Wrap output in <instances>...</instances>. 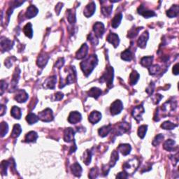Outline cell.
Returning a JSON list of instances; mask_svg holds the SVG:
<instances>
[{"instance_id": "6f0895ef", "label": "cell", "mask_w": 179, "mask_h": 179, "mask_svg": "<svg viewBox=\"0 0 179 179\" xmlns=\"http://www.w3.org/2000/svg\"><path fill=\"white\" fill-rule=\"evenodd\" d=\"M62 8V4L58 3V4L56 6V7H55V11H56L57 15H58L59 13V11H60Z\"/></svg>"}, {"instance_id": "816d5d0a", "label": "cell", "mask_w": 179, "mask_h": 179, "mask_svg": "<svg viewBox=\"0 0 179 179\" xmlns=\"http://www.w3.org/2000/svg\"><path fill=\"white\" fill-rule=\"evenodd\" d=\"M162 98V96L161 95H156V96H155L154 98H153V101H154V103L156 104H158L159 102H160V101L161 100V99Z\"/></svg>"}, {"instance_id": "ffe728a7", "label": "cell", "mask_w": 179, "mask_h": 179, "mask_svg": "<svg viewBox=\"0 0 179 179\" xmlns=\"http://www.w3.org/2000/svg\"><path fill=\"white\" fill-rule=\"evenodd\" d=\"M131 150H132V148H131L130 145L127 144H120L118 147V150L120 151L123 156H127L128 154H130Z\"/></svg>"}, {"instance_id": "836d02e7", "label": "cell", "mask_w": 179, "mask_h": 179, "mask_svg": "<svg viewBox=\"0 0 179 179\" xmlns=\"http://www.w3.org/2000/svg\"><path fill=\"white\" fill-rule=\"evenodd\" d=\"M22 132V128L21 127V125L18 124H16L14 125L13 128V131H12L11 133V136L13 138H17L20 136L21 133Z\"/></svg>"}, {"instance_id": "f5cc1de1", "label": "cell", "mask_w": 179, "mask_h": 179, "mask_svg": "<svg viewBox=\"0 0 179 179\" xmlns=\"http://www.w3.org/2000/svg\"><path fill=\"white\" fill-rule=\"evenodd\" d=\"M117 178H128V175H127V172H121L117 175L116 176Z\"/></svg>"}, {"instance_id": "e0dca14e", "label": "cell", "mask_w": 179, "mask_h": 179, "mask_svg": "<svg viewBox=\"0 0 179 179\" xmlns=\"http://www.w3.org/2000/svg\"><path fill=\"white\" fill-rule=\"evenodd\" d=\"M106 40L107 41H109V43H111V44H112L115 48L118 47V45H119V42H120L118 36L116 34H114V33L109 34L108 37H107Z\"/></svg>"}, {"instance_id": "7bdbcfd3", "label": "cell", "mask_w": 179, "mask_h": 179, "mask_svg": "<svg viewBox=\"0 0 179 179\" xmlns=\"http://www.w3.org/2000/svg\"><path fill=\"white\" fill-rule=\"evenodd\" d=\"M8 130H9V126L7 124V123L2 122L1 123V136L4 137L7 134Z\"/></svg>"}, {"instance_id": "681fc988", "label": "cell", "mask_w": 179, "mask_h": 179, "mask_svg": "<svg viewBox=\"0 0 179 179\" xmlns=\"http://www.w3.org/2000/svg\"><path fill=\"white\" fill-rule=\"evenodd\" d=\"M97 175H98V172H97V169L92 168V169L90 170V172L89 177L91 178H97Z\"/></svg>"}, {"instance_id": "2e32d148", "label": "cell", "mask_w": 179, "mask_h": 179, "mask_svg": "<svg viewBox=\"0 0 179 179\" xmlns=\"http://www.w3.org/2000/svg\"><path fill=\"white\" fill-rule=\"evenodd\" d=\"M101 119V114L99 111H94L90 114L89 121L92 124H96Z\"/></svg>"}, {"instance_id": "f907efd6", "label": "cell", "mask_w": 179, "mask_h": 179, "mask_svg": "<svg viewBox=\"0 0 179 179\" xmlns=\"http://www.w3.org/2000/svg\"><path fill=\"white\" fill-rule=\"evenodd\" d=\"M64 64H65V59H64V58H59L57 61L56 64H55V67H57L58 69H60L64 65Z\"/></svg>"}, {"instance_id": "5bb4252c", "label": "cell", "mask_w": 179, "mask_h": 179, "mask_svg": "<svg viewBox=\"0 0 179 179\" xmlns=\"http://www.w3.org/2000/svg\"><path fill=\"white\" fill-rule=\"evenodd\" d=\"M74 131L72 128H67L65 130V132H64V140L65 142H66L67 143L71 142L74 140L73 137H74Z\"/></svg>"}, {"instance_id": "7a4b0ae2", "label": "cell", "mask_w": 179, "mask_h": 179, "mask_svg": "<svg viewBox=\"0 0 179 179\" xmlns=\"http://www.w3.org/2000/svg\"><path fill=\"white\" fill-rule=\"evenodd\" d=\"M139 165V162L138 159L133 158L127 162L125 163L124 165H123V168H124L125 172H127V174H133L136 171Z\"/></svg>"}, {"instance_id": "3957f363", "label": "cell", "mask_w": 179, "mask_h": 179, "mask_svg": "<svg viewBox=\"0 0 179 179\" xmlns=\"http://www.w3.org/2000/svg\"><path fill=\"white\" fill-rule=\"evenodd\" d=\"M113 69L111 66L106 67V72H104L102 76L101 77L100 82H106L108 87H111L113 84Z\"/></svg>"}, {"instance_id": "8d00e7d4", "label": "cell", "mask_w": 179, "mask_h": 179, "mask_svg": "<svg viewBox=\"0 0 179 179\" xmlns=\"http://www.w3.org/2000/svg\"><path fill=\"white\" fill-rule=\"evenodd\" d=\"M118 153L116 150H113L112 154H111V161L109 162V167H113L117 162V160H118Z\"/></svg>"}, {"instance_id": "44dd1931", "label": "cell", "mask_w": 179, "mask_h": 179, "mask_svg": "<svg viewBox=\"0 0 179 179\" xmlns=\"http://www.w3.org/2000/svg\"><path fill=\"white\" fill-rule=\"evenodd\" d=\"M71 172L73 173V174L76 176H81V173H82V168H81V165L78 164V163L75 162L74 164H73V165H71Z\"/></svg>"}, {"instance_id": "9a60e30c", "label": "cell", "mask_w": 179, "mask_h": 179, "mask_svg": "<svg viewBox=\"0 0 179 179\" xmlns=\"http://www.w3.org/2000/svg\"><path fill=\"white\" fill-rule=\"evenodd\" d=\"M87 51H88V46H87L86 43L82 45V46L81 47V48L78 50V52L76 54V58L78 59H81L84 58L86 57L87 54Z\"/></svg>"}, {"instance_id": "7402d4cb", "label": "cell", "mask_w": 179, "mask_h": 179, "mask_svg": "<svg viewBox=\"0 0 179 179\" xmlns=\"http://www.w3.org/2000/svg\"><path fill=\"white\" fill-rule=\"evenodd\" d=\"M130 125L127 122H124L123 123H121L120 125V126L118 127V132H117V134L118 135H122L124 134V133L127 132V131L130 130Z\"/></svg>"}, {"instance_id": "ba28073f", "label": "cell", "mask_w": 179, "mask_h": 179, "mask_svg": "<svg viewBox=\"0 0 179 179\" xmlns=\"http://www.w3.org/2000/svg\"><path fill=\"white\" fill-rule=\"evenodd\" d=\"M81 119H82V116H81L80 113L78 111H73L69 114L68 121L71 124H76V123L80 122Z\"/></svg>"}, {"instance_id": "db71d44e", "label": "cell", "mask_w": 179, "mask_h": 179, "mask_svg": "<svg viewBox=\"0 0 179 179\" xmlns=\"http://www.w3.org/2000/svg\"><path fill=\"white\" fill-rule=\"evenodd\" d=\"M63 97H64L63 93H62L60 92H57L56 94L55 95V101L61 100V99L63 98Z\"/></svg>"}, {"instance_id": "8992f818", "label": "cell", "mask_w": 179, "mask_h": 179, "mask_svg": "<svg viewBox=\"0 0 179 179\" xmlns=\"http://www.w3.org/2000/svg\"><path fill=\"white\" fill-rule=\"evenodd\" d=\"M104 30L105 28L104 24L100 23V22H97L93 26V31H94L95 35L97 37H102L104 33Z\"/></svg>"}, {"instance_id": "d6a6232c", "label": "cell", "mask_w": 179, "mask_h": 179, "mask_svg": "<svg viewBox=\"0 0 179 179\" xmlns=\"http://www.w3.org/2000/svg\"><path fill=\"white\" fill-rule=\"evenodd\" d=\"M139 73L137 72L136 71H133L132 73H131L130 76V83L131 85H135L137 83V81H139Z\"/></svg>"}, {"instance_id": "11a10c76", "label": "cell", "mask_w": 179, "mask_h": 179, "mask_svg": "<svg viewBox=\"0 0 179 179\" xmlns=\"http://www.w3.org/2000/svg\"><path fill=\"white\" fill-rule=\"evenodd\" d=\"M7 87V84L6 83V82L4 81L1 80V95L3 94L4 91L5 90L6 88Z\"/></svg>"}, {"instance_id": "74e56055", "label": "cell", "mask_w": 179, "mask_h": 179, "mask_svg": "<svg viewBox=\"0 0 179 179\" xmlns=\"http://www.w3.org/2000/svg\"><path fill=\"white\" fill-rule=\"evenodd\" d=\"M91 158H92V153L91 150H87L83 154V162L85 164H89L91 162Z\"/></svg>"}, {"instance_id": "e575fe53", "label": "cell", "mask_w": 179, "mask_h": 179, "mask_svg": "<svg viewBox=\"0 0 179 179\" xmlns=\"http://www.w3.org/2000/svg\"><path fill=\"white\" fill-rule=\"evenodd\" d=\"M39 119V116H37L35 114H34L32 113H29L26 117V120L29 125L34 124V123L38 122Z\"/></svg>"}, {"instance_id": "f546056e", "label": "cell", "mask_w": 179, "mask_h": 179, "mask_svg": "<svg viewBox=\"0 0 179 179\" xmlns=\"http://www.w3.org/2000/svg\"><path fill=\"white\" fill-rule=\"evenodd\" d=\"M133 57L132 53L130 49L125 50V51L121 53V58L125 61H131Z\"/></svg>"}, {"instance_id": "7c38bea8", "label": "cell", "mask_w": 179, "mask_h": 179, "mask_svg": "<svg viewBox=\"0 0 179 179\" xmlns=\"http://www.w3.org/2000/svg\"><path fill=\"white\" fill-rule=\"evenodd\" d=\"M13 42L9 39H6L4 37H1V48L2 51H9L13 47Z\"/></svg>"}, {"instance_id": "cb8c5ba5", "label": "cell", "mask_w": 179, "mask_h": 179, "mask_svg": "<svg viewBox=\"0 0 179 179\" xmlns=\"http://www.w3.org/2000/svg\"><path fill=\"white\" fill-rule=\"evenodd\" d=\"M37 138H38V134L35 132H34V131H32V132H29L26 134L25 140V142H27V143L35 142Z\"/></svg>"}, {"instance_id": "f6af8a7d", "label": "cell", "mask_w": 179, "mask_h": 179, "mask_svg": "<svg viewBox=\"0 0 179 179\" xmlns=\"http://www.w3.org/2000/svg\"><path fill=\"white\" fill-rule=\"evenodd\" d=\"M163 139H164V136H163L162 134L157 135V136L155 137V139H153V146H158V145H159L160 144Z\"/></svg>"}, {"instance_id": "6da1fadb", "label": "cell", "mask_w": 179, "mask_h": 179, "mask_svg": "<svg viewBox=\"0 0 179 179\" xmlns=\"http://www.w3.org/2000/svg\"><path fill=\"white\" fill-rule=\"evenodd\" d=\"M97 62H98V59H97V55H92L81 63V68L86 76L90 74L97 65Z\"/></svg>"}, {"instance_id": "d6986e66", "label": "cell", "mask_w": 179, "mask_h": 179, "mask_svg": "<svg viewBox=\"0 0 179 179\" xmlns=\"http://www.w3.org/2000/svg\"><path fill=\"white\" fill-rule=\"evenodd\" d=\"M38 11H38V9L35 6L31 5L27 8L25 15H26L27 18H34L37 15Z\"/></svg>"}, {"instance_id": "ee69618b", "label": "cell", "mask_w": 179, "mask_h": 179, "mask_svg": "<svg viewBox=\"0 0 179 179\" xmlns=\"http://www.w3.org/2000/svg\"><path fill=\"white\" fill-rule=\"evenodd\" d=\"M149 72L151 75H155L158 73L160 70V67L158 65H155L153 66H150L149 67Z\"/></svg>"}, {"instance_id": "d590c367", "label": "cell", "mask_w": 179, "mask_h": 179, "mask_svg": "<svg viewBox=\"0 0 179 179\" xmlns=\"http://www.w3.org/2000/svg\"><path fill=\"white\" fill-rule=\"evenodd\" d=\"M176 143L174 140H172V139H169V140H167L165 143L164 144V148L167 151H172L174 148V145Z\"/></svg>"}, {"instance_id": "52a82bcc", "label": "cell", "mask_w": 179, "mask_h": 179, "mask_svg": "<svg viewBox=\"0 0 179 179\" xmlns=\"http://www.w3.org/2000/svg\"><path fill=\"white\" fill-rule=\"evenodd\" d=\"M144 111L145 110H144V106H143V105L134 107V109L132 110V116L134 117V118L136 121H139L141 119H142V114L144 113Z\"/></svg>"}, {"instance_id": "30bf717a", "label": "cell", "mask_w": 179, "mask_h": 179, "mask_svg": "<svg viewBox=\"0 0 179 179\" xmlns=\"http://www.w3.org/2000/svg\"><path fill=\"white\" fill-rule=\"evenodd\" d=\"M95 9H96V6H95L94 1H92V2H90L89 4H87L86 7H85L84 12H83V14L87 18L91 17L94 14Z\"/></svg>"}, {"instance_id": "ac0fdd59", "label": "cell", "mask_w": 179, "mask_h": 179, "mask_svg": "<svg viewBox=\"0 0 179 179\" xmlns=\"http://www.w3.org/2000/svg\"><path fill=\"white\" fill-rule=\"evenodd\" d=\"M56 82H57L56 76H51L45 81L43 86H44V87H45V88L54 89Z\"/></svg>"}, {"instance_id": "d4e9b609", "label": "cell", "mask_w": 179, "mask_h": 179, "mask_svg": "<svg viewBox=\"0 0 179 179\" xmlns=\"http://www.w3.org/2000/svg\"><path fill=\"white\" fill-rule=\"evenodd\" d=\"M101 94V90L97 87H92L87 92V95L90 97H94L95 99H97Z\"/></svg>"}, {"instance_id": "277c9868", "label": "cell", "mask_w": 179, "mask_h": 179, "mask_svg": "<svg viewBox=\"0 0 179 179\" xmlns=\"http://www.w3.org/2000/svg\"><path fill=\"white\" fill-rule=\"evenodd\" d=\"M39 118L43 122H51L53 120V111L51 109H45L39 113Z\"/></svg>"}, {"instance_id": "9f6ffc18", "label": "cell", "mask_w": 179, "mask_h": 179, "mask_svg": "<svg viewBox=\"0 0 179 179\" xmlns=\"http://www.w3.org/2000/svg\"><path fill=\"white\" fill-rule=\"evenodd\" d=\"M178 64L176 63V65H174V67H173V73L175 75H178Z\"/></svg>"}, {"instance_id": "5b68a950", "label": "cell", "mask_w": 179, "mask_h": 179, "mask_svg": "<svg viewBox=\"0 0 179 179\" xmlns=\"http://www.w3.org/2000/svg\"><path fill=\"white\" fill-rule=\"evenodd\" d=\"M123 109V104L122 101L120 100H116L113 103H112V104H111L110 111L111 115L115 116V115L119 114V113L122 111Z\"/></svg>"}, {"instance_id": "4316f807", "label": "cell", "mask_w": 179, "mask_h": 179, "mask_svg": "<svg viewBox=\"0 0 179 179\" xmlns=\"http://www.w3.org/2000/svg\"><path fill=\"white\" fill-rule=\"evenodd\" d=\"M111 125H105V126H103L102 127H101V128L99 130L98 132H99V134L100 135L101 137H105L109 134V133L111 132Z\"/></svg>"}, {"instance_id": "603a6c76", "label": "cell", "mask_w": 179, "mask_h": 179, "mask_svg": "<svg viewBox=\"0 0 179 179\" xmlns=\"http://www.w3.org/2000/svg\"><path fill=\"white\" fill-rule=\"evenodd\" d=\"M179 11V7L177 5H174L167 11V15L169 18H174L178 15Z\"/></svg>"}, {"instance_id": "b9f144b4", "label": "cell", "mask_w": 179, "mask_h": 179, "mask_svg": "<svg viewBox=\"0 0 179 179\" xmlns=\"http://www.w3.org/2000/svg\"><path fill=\"white\" fill-rule=\"evenodd\" d=\"M67 19L70 23H74L76 22V14L75 12L71 10H68V15H67Z\"/></svg>"}, {"instance_id": "c3c4849f", "label": "cell", "mask_w": 179, "mask_h": 179, "mask_svg": "<svg viewBox=\"0 0 179 179\" xmlns=\"http://www.w3.org/2000/svg\"><path fill=\"white\" fill-rule=\"evenodd\" d=\"M139 29H141L140 27H138V29H132V30H130V32H129V34H128V37H130V38H132V37H135L137 35V34H138Z\"/></svg>"}, {"instance_id": "680465c9", "label": "cell", "mask_w": 179, "mask_h": 179, "mask_svg": "<svg viewBox=\"0 0 179 179\" xmlns=\"http://www.w3.org/2000/svg\"><path fill=\"white\" fill-rule=\"evenodd\" d=\"M0 108H1V116H2L4 114L6 111H7V107L5 106H4V105L1 104V106H0Z\"/></svg>"}, {"instance_id": "ab89813d", "label": "cell", "mask_w": 179, "mask_h": 179, "mask_svg": "<svg viewBox=\"0 0 179 179\" xmlns=\"http://www.w3.org/2000/svg\"><path fill=\"white\" fill-rule=\"evenodd\" d=\"M113 6L109 5V6H102L101 7V13L104 16H109L111 15V11H112Z\"/></svg>"}, {"instance_id": "bcb514c9", "label": "cell", "mask_w": 179, "mask_h": 179, "mask_svg": "<svg viewBox=\"0 0 179 179\" xmlns=\"http://www.w3.org/2000/svg\"><path fill=\"white\" fill-rule=\"evenodd\" d=\"M9 166V162L8 161H3L1 164V172L2 174L7 175V167Z\"/></svg>"}, {"instance_id": "83f0119b", "label": "cell", "mask_w": 179, "mask_h": 179, "mask_svg": "<svg viewBox=\"0 0 179 179\" xmlns=\"http://www.w3.org/2000/svg\"><path fill=\"white\" fill-rule=\"evenodd\" d=\"M11 115L13 117V118L15 119H18V120L21 119L22 116L21 109L18 108V107L16 106H13L11 111Z\"/></svg>"}, {"instance_id": "1f68e13d", "label": "cell", "mask_w": 179, "mask_h": 179, "mask_svg": "<svg viewBox=\"0 0 179 179\" xmlns=\"http://www.w3.org/2000/svg\"><path fill=\"white\" fill-rule=\"evenodd\" d=\"M153 60V57H144L141 59V64H142V66H144V67H148L149 68L152 65Z\"/></svg>"}, {"instance_id": "f35d334b", "label": "cell", "mask_w": 179, "mask_h": 179, "mask_svg": "<svg viewBox=\"0 0 179 179\" xmlns=\"http://www.w3.org/2000/svg\"><path fill=\"white\" fill-rule=\"evenodd\" d=\"M177 125H175L174 123H172L170 121H165L164 123H163L162 125H161V127L162 129H164V130H174L175 127H176Z\"/></svg>"}, {"instance_id": "4dcf8cb0", "label": "cell", "mask_w": 179, "mask_h": 179, "mask_svg": "<svg viewBox=\"0 0 179 179\" xmlns=\"http://www.w3.org/2000/svg\"><path fill=\"white\" fill-rule=\"evenodd\" d=\"M23 32L27 37L31 38L33 36V30H32V26L31 23H27L25 27H23Z\"/></svg>"}, {"instance_id": "7dc6e473", "label": "cell", "mask_w": 179, "mask_h": 179, "mask_svg": "<svg viewBox=\"0 0 179 179\" xmlns=\"http://www.w3.org/2000/svg\"><path fill=\"white\" fill-rule=\"evenodd\" d=\"M88 40L94 45L98 44V42H99L98 39H97L96 36L92 34H90L88 36Z\"/></svg>"}, {"instance_id": "4fadbf2b", "label": "cell", "mask_w": 179, "mask_h": 179, "mask_svg": "<svg viewBox=\"0 0 179 179\" xmlns=\"http://www.w3.org/2000/svg\"><path fill=\"white\" fill-rule=\"evenodd\" d=\"M148 37H149V34L148 32L147 31L144 32L139 37L138 41H137L138 46L142 48H144L146 45V43L148 39Z\"/></svg>"}, {"instance_id": "f1b7e54d", "label": "cell", "mask_w": 179, "mask_h": 179, "mask_svg": "<svg viewBox=\"0 0 179 179\" xmlns=\"http://www.w3.org/2000/svg\"><path fill=\"white\" fill-rule=\"evenodd\" d=\"M49 57L46 55H41V56L39 57V58L37 59V65L38 66L40 67H43L46 65L48 60Z\"/></svg>"}, {"instance_id": "484cf974", "label": "cell", "mask_w": 179, "mask_h": 179, "mask_svg": "<svg viewBox=\"0 0 179 179\" xmlns=\"http://www.w3.org/2000/svg\"><path fill=\"white\" fill-rule=\"evenodd\" d=\"M122 18H123L122 13H118V14L116 15V16L113 18L112 20V22H111V26L115 29L117 28V27L120 25V22L122 21Z\"/></svg>"}, {"instance_id": "60d3db41", "label": "cell", "mask_w": 179, "mask_h": 179, "mask_svg": "<svg viewBox=\"0 0 179 179\" xmlns=\"http://www.w3.org/2000/svg\"><path fill=\"white\" fill-rule=\"evenodd\" d=\"M147 128H148V126H147V125H142V126H140L139 127L138 135L141 139L144 138L145 135H146V132H147Z\"/></svg>"}, {"instance_id": "9c48e42d", "label": "cell", "mask_w": 179, "mask_h": 179, "mask_svg": "<svg viewBox=\"0 0 179 179\" xmlns=\"http://www.w3.org/2000/svg\"><path fill=\"white\" fill-rule=\"evenodd\" d=\"M138 13L140 15H143L144 18H150V17H153V16H155V15H156V13H155L154 11L146 9V8L144 7V6H143V5L140 6V7L138 8Z\"/></svg>"}, {"instance_id": "8fae6325", "label": "cell", "mask_w": 179, "mask_h": 179, "mask_svg": "<svg viewBox=\"0 0 179 179\" xmlns=\"http://www.w3.org/2000/svg\"><path fill=\"white\" fill-rule=\"evenodd\" d=\"M27 99H28V95L24 90H19L17 91L16 95L15 96V99L18 102H25V101H27Z\"/></svg>"}]
</instances>
